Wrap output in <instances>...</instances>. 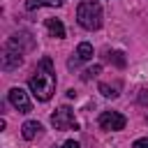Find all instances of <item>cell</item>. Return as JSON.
Returning <instances> with one entry per match:
<instances>
[{
  "label": "cell",
  "instance_id": "16",
  "mask_svg": "<svg viewBox=\"0 0 148 148\" xmlns=\"http://www.w3.org/2000/svg\"><path fill=\"white\" fill-rule=\"evenodd\" d=\"M60 148H81V146H79V141H74V139H69V141H65V143H62Z\"/></svg>",
  "mask_w": 148,
  "mask_h": 148
},
{
  "label": "cell",
  "instance_id": "9",
  "mask_svg": "<svg viewBox=\"0 0 148 148\" xmlns=\"http://www.w3.org/2000/svg\"><path fill=\"white\" fill-rule=\"evenodd\" d=\"M76 58L83 62V60H90L92 58V46L88 44V42H81L79 46H76Z\"/></svg>",
  "mask_w": 148,
  "mask_h": 148
},
{
  "label": "cell",
  "instance_id": "1",
  "mask_svg": "<svg viewBox=\"0 0 148 148\" xmlns=\"http://www.w3.org/2000/svg\"><path fill=\"white\" fill-rule=\"evenodd\" d=\"M32 95L39 102H49L51 95L56 92V74H53V62L51 58H42L37 62V69L32 72L30 81H28Z\"/></svg>",
  "mask_w": 148,
  "mask_h": 148
},
{
  "label": "cell",
  "instance_id": "5",
  "mask_svg": "<svg viewBox=\"0 0 148 148\" xmlns=\"http://www.w3.org/2000/svg\"><path fill=\"white\" fill-rule=\"evenodd\" d=\"M97 123H99V127L106 130V132H118V130H125L127 118H125L123 113H118V111H102Z\"/></svg>",
  "mask_w": 148,
  "mask_h": 148
},
{
  "label": "cell",
  "instance_id": "15",
  "mask_svg": "<svg viewBox=\"0 0 148 148\" xmlns=\"http://www.w3.org/2000/svg\"><path fill=\"white\" fill-rule=\"evenodd\" d=\"M132 148H148V136H146V139H136V141L132 143Z\"/></svg>",
  "mask_w": 148,
  "mask_h": 148
},
{
  "label": "cell",
  "instance_id": "13",
  "mask_svg": "<svg viewBox=\"0 0 148 148\" xmlns=\"http://www.w3.org/2000/svg\"><path fill=\"white\" fill-rule=\"evenodd\" d=\"M39 7H42V0H28V2H25V9H28V12H35V9H39Z\"/></svg>",
  "mask_w": 148,
  "mask_h": 148
},
{
  "label": "cell",
  "instance_id": "4",
  "mask_svg": "<svg viewBox=\"0 0 148 148\" xmlns=\"http://www.w3.org/2000/svg\"><path fill=\"white\" fill-rule=\"evenodd\" d=\"M51 125H53L56 130H60V132H65V130H79V123H76L74 111H72L69 106L56 109V111L51 113Z\"/></svg>",
  "mask_w": 148,
  "mask_h": 148
},
{
  "label": "cell",
  "instance_id": "14",
  "mask_svg": "<svg viewBox=\"0 0 148 148\" xmlns=\"http://www.w3.org/2000/svg\"><path fill=\"white\" fill-rule=\"evenodd\" d=\"M139 102H141L143 106L148 104V88H141V90H139Z\"/></svg>",
  "mask_w": 148,
  "mask_h": 148
},
{
  "label": "cell",
  "instance_id": "8",
  "mask_svg": "<svg viewBox=\"0 0 148 148\" xmlns=\"http://www.w3.org/2000/svg\"><path fill=\"white\" fill-rule=\"evenodd\" d=\"M44 25H46V30L51 32V37H56V39H62V37H65V25H62L58 18H46Z\"/></svg>",
  "mask_w": 148,
  "mask_h": 148
},
{
  "label": "cell",
  "instance_id": "10",
  "mask_svg": "<svg viewBox=\"0 0 148 148\" xmlns=\"http://www.w3.org/2000/svg\"><path fill=\"white\" fill-rule=\"evenodd\" d=\"M97 90H99L104 97H111V99L120 95V92H118V88H116V86H109V83H99V86H97Z\"/></svg>",
  "mask_w": 148,
  "mask_h": 148
},
{
  "label": "cell",
  "instance_id": "17",
  "mask_svg": "<svg viewBox=\"0 0 148 148\" xmlns=\"http://www.w3.org/2000/svg\"><path fill=\"white\" fill-rule=\"evenodd\" d=\"M65 0H42V5H49V7H60Z\"/></svg>",
  "mask_w": 148,
  "mask_h": 148
},
{
  "label": "cell",
  "instance_id": "2",
  "mask_svg": "<svg viewBox=\"0 0 148 148\" xmlns=\"http://www.w3.org/2000/svg\"><path fill=\"white\" fill-rule=\"evenodd\" d=\"M76 21L83 30H97L102 25V5L97 0H81L76 7Z\"/></svg>",
  "mask_w": 148,
  "mask_h": 148
},
{
  "label": "cell",
  "instance_id": "11",
  "mask_svg": "<svg viewBox=\"0 0 148 148\" xmlns=\"http://www.w3.org/2000/svg\"><path fill=\"white\" fill-rule=\"evenodd\" d=\"M99 72H102V65H92V67L83 69V74H81V81H90V79H95Z\"/></svg>",
  "mask_w": 148,
  "mask_h": 148
},
{
  "label": "cell",
  "instance_id": "7",
  "mask_svg": "<svg viewBox=\"0 0 148 148\" xmlns=\"http://www.w3.org/2000/svg\"><path fill=\"white\" fill-rule=\"evenodd\" d=\"M39 132H42V125H39L37 120H25V123L21 125V134H23L25 141H32Z\"/></svg>",
  "mask_w": 148,
  "mask_h": 148
},
{
  "label": "cell",
  "instance_id": "12",
  "mask_svg": "<svg viewBox=\"0 0 148 148\" xmlns=\"http://www.w3.org/2000/svg\"><path fill=\"white\" fill-rule=\"evenodd\" d=\"M109 58H111V60H113L118 67H125V58H123V53H120V51H113Z\"/></svg>",
  "mask_w": 148,
  "mask_h": 148
},
{
  "label": "cell",
  "instance_id": "18",
  "mask_svg": "<svg viewBox=\"0 0 148 148\" xmlns=\"http://www.w3.org/2000/svg\"><path fill=\"white\" fill-rule=\"evenodd\" d=\"M146 123H148V118H146Z\"/></svg>",
  "mask_w": 148,
  "mask_h": 148
},
{
  "label": "cell",
  "instance_id": "3",
  "mask_svg": "<svg viewBox=\"0 0 148 148\" xmlns=\"http://www.w3.org/2000/svg\"><path fill=\"white\" fill-rule=\"evenodd\" d=\"M0 60H2V69H7V72L21 67V62H23V49H21V44H18L16 37H9V39L5 42Z\"/></svg>",
  "mask_w": 148,
  "mask_h": 148
},
{
  "label": "cell",
  "instance_id": "6",
  "mask_svg": "<svg viewBox=\"0 0 148 148\" xmlns=\"http://www.w3.org/2000/svg\"><path fill=\"white\" fill-rule=\"evenodd\" d=\"M7 99H9V104H12L18 113H30V109H32L30 97H28V92H25L23 88H12V90L7 92Z\"/></svg>",
  "mask_w": 148,
  "mask_h": 148
}]
</instances>
